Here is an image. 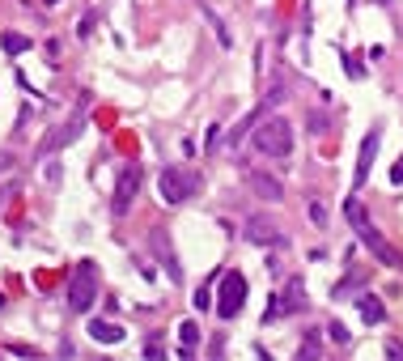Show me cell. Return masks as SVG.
Instances as JSON below:
<instances>
[{
    "label": "cell",
    "mask_w": 403,
    "mask_h": 361,
    "mask_svg": "<svg viewBox=\"0 0 403 361\" xmlns=\"http://www.w3.org/2000/svg\"><path fill=\"white\" fill-rule=\"evenodd\" d=\"M344 217H348V226L357 230V238H361V243L369 247V255H373L378 263H386V268H403V259L391 251V243H386V238H382V234H378V230L369 226V217H365V208H361L357 200H348V204H344Z\"/></svg>",
    "instance_id": "cell-1"
},
{
    "label": "cell",
    "mask_w": 403,
    "mask_h": 361,
    "mask_svg": "<svg viewBox=\"0 0 403 361\" xmlns=\"http://www.w3.org/2000/svg\"><path fill=\"white\" fill-rule=\"evenodd\" d=\"M250 144H255L263 157H289L293 153V124L285 115H268L255 124V140Z\"/></svg>",
    "instance_id": "cell-2"
},
{
    "label": "cell",
    "mask_w": 403,
    "mask_h": 361,
    "mask_svg": "<svg viewBox=\"0 0 403 361\" xmlns=\"http://www.w3.org/2000/svg\"><path fill=\"white\" fill-rule=\"evenodd\" d=\"M94 298H98V268L89 259H81L72 281H68V310L72 315H85V310L94 306Z\"/></svg>",
    "instance_id": "cell-3"
},
{
    "label": "cell",
    "mask_w": 403,
    "mask_h": 361,
    "mask_svg": "<svg viewBox=\"0 0 403 361\" xmlns=\"http://www.w3.org/2000/svg\"><path fill=\"white\" fill-rule=\"evenodd\" d=\"M157 191L166 204H187L195 191H199V179L191 171H183V166H166L162 179H157Z\"/></svg>",
    "instance_id": "cell-4"
},
{
    "label": "cell",
    "mask_w": 403,
    "mask_h": 361,
    "mask_svg": "<svg viewBox=\"0 0 403 361\" xmlns=\"http://www.w3.org/2000/svg\"><path fill=\"white\" fill-rule=\"evenodd\" d=\"M246 294H250V285H246V276H242V272H221V298H217V315H221V319H234V315H242Z\"/></svg>",
    "instance_id": "cell-5"
},
{
    "label": "cell",
    "mask_w": 403,
    "mask_h": 361,
    "mask_svg": "<svg viewBox=\"0 0 403 361\" xmlns=\"http://www.w3.org/2000/svg\"><path fill=\"white\" fill-rule=\"evenodd\" d=\"M301 306H306V289H301V281H285L281 294L268 298L263 319H285V315H293V310H301Z\"/></svg>",
    "instance_id": "cell-6"
},
{
    "label": "cell",
    "mask_w": 403,
    "mask_h": 361,
    "mask_svg": "<svg viewBox=\"0 0 403 361\" xmlns=\"http://www.w3.org/2000/svg\"><path fill=\"white\" fill-rule=\"evenodd\" d=\"M136 191H140V166H123L119 171V179H115V196H111V212L115 217H123L132 208V200H136Z\"/></svg>",
    "instance_id": "cell-7"
},
{
    "label": "cell",
    "mask_w": 403,
    "mask_h": 361,
    "mask_svg": "<svg viewBox=\"0 0 403 361\" xmlns=\"http://www.w3.org/2000/svg\"><path fill=\"white\" fill-rule=\"evenodd\" d=\"M378 144H382V128H369L365 140H361V153H357V171H352V187H365L369 183V171L378 162Z\"/></svg>",
    "instance_id": "cell-8"
},
{
    "label": "cell",
    "mask_w": 403,
    "mask_h": 361,
    "mask_svg": "<svg viewBox=\"0 0 403 361\" xmlns=\"http://www.w3.org/2000/svg\"><path fill=\"white\" fill-rule=\"evenodd\" d=\"M246 238H250V243H255V247H285V238H281V230H276L272 221H268V217L263 212H255V217H250V221H246Z\"/></svg>",
    "instance_id": "cell-9"
},
{
    "label": "cell",
    "mask_w": 403,
    "mask_h": 361,
    "mask_svg": "<svg viewBox=\"0 0 403 361\" xmlns=\"http://www.w3.org/2000/svg\"><path fill=\"white\" fill-rule=\"evenodd\" d=\"M357 315H361V323H365V327H378V323L386 319L382 298H378V294H361V298H357Z\"/></svg>",
    "instance_id": "cell-10"
},
{
    "label": "cell",
    "mask_w": 403,
    "mask_h": 361,
    "mask_svg": "<svg viewBox=\"0 0 403 361\" xmlns=\"http://www.w3.org/2000/svg\"><path fill=\"white\" fill-rule=\"evenodd\" d=\"M250 187H255V196L259 200H272V204H281L285 200V187H281V179H272V175H250Z\"/></svg>",
    "instance_id": "cell-11"
},
{
    "label": "cell",
    "mask_w": 403,
    "mask_h": 361,
    "mask_svg": "<svg viewBox=\"0 0 403 361\" xmlns=\"http://www.w3.org/2000/svg\"><path fill=\"white\" fill-rule=\"evenodd\" d=\"M89 336H94L98 344H119L123 340V327L119 323H107V319H94L89 323Z\"/></svg>",
    "instance_id": "cell-12"
},
{
    "label": "cell",
    "mask_w": 403,
    "mask_h": 361,
    "mask_svg": "<svg viewBox=\"0 0 403 361\" xmlns=\"http://www.w3.org/2000/svg\"><path fill=\"white\" fill-rule=\"evenodd\" d=\"M0 47H5L9 56H21V52H26V47H30V39H26V34H17V30H9L5 39H0Z\"/></svg>",
    "instance_id": "cell-13"
},
{
    "label": "cell",
    "mask_w": 403,
    "mask_h": 361,
    "mask_svg": "<svg viewBox=\"0 0 403 361\" xmlns=\"http://www.w3.org/2000/svg\"><path fill=\"white\" fill-rule=\"evenodd\" d=\"M191 306L199 310V315H204V310L213 306V281H204V285H199V289H195V294H191Z\"/></svg>",
    "instance_id": "cell-14"
},
{
    "label": "cell",
    "mask_w": 403,
    "mask_h": 361,
    "mask_svg": "<svg viewBox=\"0 0 403 361\" xmlns=\"http://www.w3.org/2000/svg\"><path fill=\"white\" fill-rule=\"evenodd\" d=\"M204 17L213 21V30H217V39H221V47H234V34H230V30H225V21H221V17H217L213 9H204Z\"/></svg>",
    "instance_id": "cell-15"
},
{
    "label": "cell",
    "mask_w": 403,
    "mask_h": 361,
    "mask_svg": "<svg viewBox=\"0 0 403 361\" xmlns=\"http://www.w3.org/2000/svg\"><path fill=\"white\" fill-rule=\"evenodd\" d=\"M179 340H183V344H191V349L199 344V323H195V319H187V323H179Z\"/></svg>",
    "instance_id": "cell-16"
},
{
    "label": "cell",
    "mask_w": 403,
    "mask_h": 361,
    "mask_svg": "<svg viewBox=\"0 0 403 361\" xmlns=\"http://www.w3.org/2000/svg\"><path fill=\"white\" fill-rule=\"evenodd\" d=\"M327 336H331L336 344H348V327L344 323H331V327H327Z\"/></svg>",
    "instance_id": "cell-17"
},
{
    "label": "cell",
    "mask_w": 403,
    "mask_h": 361,
    "mask_svg": "<svg viewBox=\"0 0 403 361\" xmlns=\"http://www.w3.org/2000/svg\"><path fill=\"white\" fill-rule=\"evenodd\" d=\"M310 221H314V226H318V230H323V226H327V208H323V204H318V200H314V204H310Z\"/></svg>",
    "instance_id": "cell-18"
},
{
    "label": "cell",
    "mask_w": 403,
    "mask_h": 361,
    "mask_svg": "<svg viewBox=\"0 0 403 361\" xmlns=\"http://www.w3.org/2000/svg\"><path fill=\"white\" fill-rule=\"evenodd\" d=\"M344 68H348V77H365V68H361L357 56H344Z\"/></svg>",
    "instance_id": "cell-19"
},
{
    "label": "cell",
    "mask_w": 403,
    "mask_h": 361,
    "mask_svg": "<svg viewBox=\"0 0 403 361\" xmlns=\"http://www.w3.org/2000/svg\"><path fill=\"white\" fill-rule=\"evenodd\" d=\"M60 179H64V166H60V162H52V166H47V187H56Z\"/></svg>",
    "instance_id": "cell-20"
},
{
    "label": "cell",
    "mask_w": 403,
    "mask_h": 361,
    "mask_svg": "<svg viewBox=\"0 0 403 361\" xmlns=\"http://www.w3.org/2000/svg\"><path fill=\"white\" fill-rule=\"evenodd\" d=\"M297 357H318V336H310L306 349H297Z\"/></svg>",
    "instance_id": "cell-21"
},
{
    "label": "cell",
    "mask_w": 403,
    "mask_h": 361,
    "mask_svg": "<svg viewBox=\"0 0 403 361\" xmlns=\"http://www.w3.org/2000/svg\"><path fill=\"white\" fill-rule=\"evenodd\" d=\"M391 183H395V187H403V157L391 166Z\"/></svg>",
    "instance_id": "cell-22"
},
{
    "label": "cell",
    "mask_w": 403,
    "mask_h": 361,
    "mask_svg": "<svg viewBox=\"0 0 403 361\" xmlns=\"http://www.w3.org/2000/svg\"><path fill=\"white\" fill-rule=\"evenodd\" d=\"M162 353H166V349H162V344H144V357H149V361H157V357H162Z\"/></svg>",
    "instance_id": "cell-23"
},
{
    "label": "cell",
    "mask_w": 403,
    "mask_h": 361,
    "mask_svg": "<svg viewBox=\"0 0 403 361\" xmlns=\"http://www.w3.org/2000/svg\"><path fill=\"white\" fill-rule=\"evenodd\" d=\"M386 357H391V361H399V357H403V344H395V340H391V344H386Z\"/></svg>",
    "instance_id": "cell-24"
},
{
    "label": "cell",
    "mask_w": 403,
    "mask_h": 361,
    "mask_svg": "<svg viewBox=\"0 0 403 361\" xmlns=\"http://www.w3.org/2000/svg\"><path fill=\"white\" fill-rule=\"evenodd\" d=\"M9 166H13V153H0V175H5Z\"/></svg>",
    "instance_id": "cell-25"
},
{
    "label": "cell",
    "mask_w": 403,
    "mask_h": 361,
    "mask_svg": "<svg viewBox=\"0 0 403 361\" xmlns=\"http://www.w3.org/2000/svg\"><path fill=\"white\" fill-rule=\"evenodd\" d=\"M9 191H13V187H0V204H5V200H9Z\"/></svg>",
    "instance_id": "cell-26"
},
{
    "label": "cell",
    "mask_w": 403,
    "mask_h": 361,
    "mask_svg": "<svg viewBox=\"0 0 403 361\" xmlns=\"http://www.w3.org/2000/svg\"><path fill=\"white\" fill-rule=\"evenodd\" d=\"M47 5H56V0H47Z\"/></svg>",
    "instance_id": "cell-27"
}]
</instances>
